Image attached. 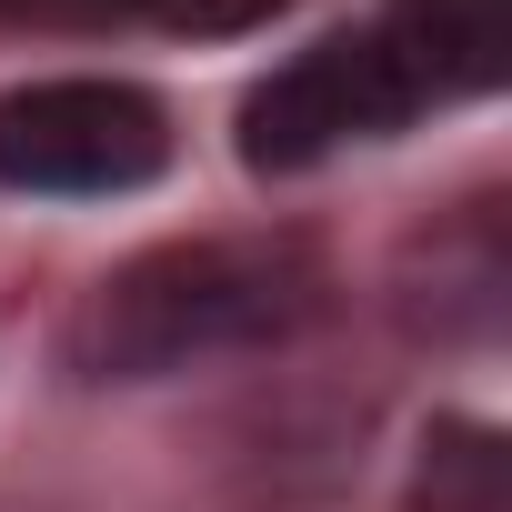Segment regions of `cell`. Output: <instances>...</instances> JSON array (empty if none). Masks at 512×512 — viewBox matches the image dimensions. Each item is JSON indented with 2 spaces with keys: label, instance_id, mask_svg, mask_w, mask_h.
Wrapping results in <instances>:
<instances>
[{
  "label": "cell",
  "instance_id": "6da1fadb",
  "mask_svg": "<svg viewBox=\"0 0 512 512\" xmlns=\"http://www.w3.org/2000/svg\"><path fill=\"white\" fill-rule=\"evenodd\" d=\"M322 312H332V251L312 231H181L111 262L81 292L61 352L81 382H171L292 342Z\"/></svg>",
  "mask_w": 512,
  "mask_h": 512
},
{
  "label": "cell",
  "instance_id": "7a4b0ae2",
  "mask_svg": "<svg viewBox=\"0 0 512 512\" xmlns=\"http://www.w3.org/2000/svg\"><path fill=\"white\" fill-rule=\"evenodd\" d=\"M432 101L422 61L402 51L392 21H362V31H332L312 51H292L272 81L241 91V161L251 171H322L332 151H362V141H392L412 131Z\"/></svg>",
  "mask_w": 512,
  "mask_h": 512
},
{
  "label": "cell",
  "instance_id": "3957f363",
  "mask_svg": "<svg viewBox=\"0 0 512 512\" xmlns=\"http://www.w3.org/2000/svg\"><path fill=\"white\" fill-rule=\"evenodd\" d=\"M171 171V101L111 71L0 91V181L41 201H111Z\"/></svg>",
  "mask_w": 512,
  "mask_h": 512
},
{
  "label": "cell",
  "instance_id": "277c9868",
  "mask_svg": "<svg viewBox=\"0 0 512 512\" xmlns=\"http://www.w3.org/2000/svg\"><path fill=\"white\" fill-rule=\"evenodd\" d=\"M382 21L402 31V51L422 61V81H432L442 111L482 101L502 81V61H512V11H502V0H392Z\"/></svg>",
  "mask_w": 512,
  "mask_h": 512
},
{
  "label": "cell",
  "instance_id": "5b68a950",
  "mask_svg": "<svg viewBox=\"0 0 512 512\" xmlns=\"http://www.w3.org/2000/svg\"><path fill=\"white\" fill-rule=\"evenodd\" d=\"M412 512H512L502 492V432L482 422H432L422 432V472H412Z\"/></svg>",
  "mask_w": 512,
  "mask_h": 512
},
{
  "label": "cell",
  "instance_id": "8992f818",
  "mask_svg": "<svg viewBox=\"0 0 512 512\" xmlns=\"http://www.w3.org/2000/svg\"><path fill=\"white\" fill-rule=\"evenodd\" d=\"M61 21H141V31H181V41H231V31H262L292 0H41Z\"/></svg>",
  "mask_w": 512,
  "mask_h": 512
}]
</instances>
